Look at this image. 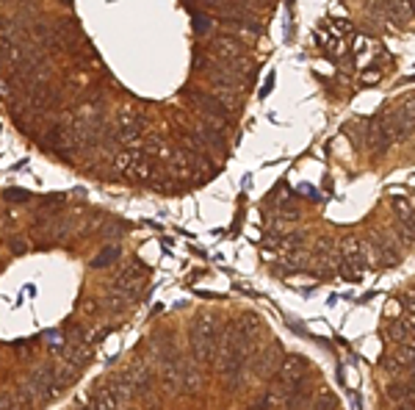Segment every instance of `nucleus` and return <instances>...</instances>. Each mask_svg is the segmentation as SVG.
<instances>
[{"label":"nucleus","instance_id":"13","mask_svg":"<svg viewBox=\"0 0 415 410\" xmlns=\"http://www.w3.org/2000/svg\"><path fill=\"white\" fill-rule=\"evenodd\" d=\"M415 333L413 327H410V321L407 319H396L390 321V327H388V338L393 341V344H404V341H410Z\"/></svg>","mask_w":415,"mask_h":410},{"label":"nucleus","instance_id":"17","mask_svg":"<svg viewBox=\"0 0 415 410\" xmlns=\"http://www.w3.org/2000/svg\"><path fill=\"white\" fill-rule=\"evenodd\" d=\"M404 311H407V305H404V297H402V300H399V297H393V300H390V302H388V308H385V314H388V316H390V319H393V316H396V314H399V316H402V314H404Z\"/></svg>","mask_w":415,"mask_h":410},{"label":"nucleus","instance_id":"9","mask_svg":"<svg viewBox=\"0 0 415 410\" xmlns=\"http://www.w3.org/2000/svg\"><path fill=\"white\" fill-rule=\"evenodd\" d=\"M211 47H213V53L219 56V61H228V58H235V56H244L241 39L232 37V34H216V37L211 39Z\"/></svg>","mask_w":415,"mask_h":410},{"label":"nucleus","instance_id":"19","mask_svg":"<svg viewBox=\"0 0 415 410\" xmlns=\"http://www.w3.org/2000/svg\"><path fill=\"white\" fill-rule=\"evenodd\" d=\"M316 408H335L338 402H335V397H329V394H324V397H319L316 402H313Z\"/></svg>","mask_w":415,"mask_h":410},{"label":"nucleus","instance_id":"18","mask_svg":"<svg viewBox=\"0 0 415 410\" xmlns=\"http://www.w3.org/2000/svg\"><path fill=\"white\" fill-rule=\"evenodd\" d=\"M194 31H197V34H208V31H211V20H208L205 14H197V17H194Z\"/></svg>","mask_w":415,"mask_h":410},{"label":"nucleus","instance_id":"16","mask_svg":"<svg viewBox=\"0 0 415 410\" xmlns=\"http://www.w3.org/2000/svg\"><path fill=\"white\" fill-rule=\"evenodd\" d=\"M396 108H399V114H402V117L415 128V94L413 97H407V100H402V105H396Z\"/></svg>","mask_w":415,"mask_h":410},{"label":"nucleus","instance_id":"12","mask_svg":"<svg viewBox=\"0 0 415 410\" xmlns=\"http://www.w3.org/2000/svg\"><path fill=\"white\" fill-rule=\"evenodd\" d=\"M252 358H255V377H266V374H272L275 371V364H277V352L275 350H269V352H252Z\"/></svg>","mask_w":415,"mask_h":410},{"label":"nucleus","instance_id":"6","mask_svg":"<svg viewBox=\"0 0 415 410\" xmlns=\"http://www.w3.org/2000/svg\"><path fill=\"white\" fill-rule=\"evenodd\" d=\"M25 391H28V397L50 399V397L58 391V383H55V369H37V371L28 377Z\"/></svg>","mask_w":415,"mask_h":410},{"label":"nucleus","instance_id":"5","mask_svg":"<svg viewBox=\"0 0 415 410\" xmlns=\"http://www.w3.org/2000/svg\"><path fill=\"white\" fill-rule=\"evenodd\" d=\"M131 399L111 383V380H105L103 385H97L94 388V394L89 397V408H100V410H108V408H125Z\"/></svg>","mask_w":415,"mask_h":410},{"label":"nucleus","instance_id":"7","mask_svg":"<svg viewBox=\"0 0 415 410\" xmlns=\"http://www.w3.org/2000/svg\"><path fill=\"white\" fill-rule=\"evenodd\" d=\"M25 103H28V108H34V111H47V108H53V105L58 103V91L53 89L50 81L28 84V87H25Z\"/></svg>","mask_w":415,"mask_h":410},{"label":"nucleus","instance_id":"23","mask_svg":"<svg viewBox=\"0 0 415 410\" xmlns=\"http://www.w3.org/2000/svg\"><path fill=\"white\" fill-rule=\"evenodd\" d=\"M61 3H67V6H72V0H61Z\"/></svg>","mask_w":415,"mask_h":410},{"label":"nucleus","instance_id":"2","mask_svg":"<svg viewBox=\"0 0 415 410\" xmlns=\"http://www.w3.org/2000/svg\"><path fill=\"white\" fill-rule=\"evenodd\" d=\"M141 125H144V117L138 111L122 108L117 114V122H114V141L122 144V147H136L138 139H141Z\"/></svg>","mask_w":415,"mask_h":410},{"label":"nucleus","instance_id":"1","mask_svg":"<svg viewBox=\"0 0 415 410\" xmlns=\"http://www.w3.org/2000/svg\"><path fill=\"white\" fill-rule=\"evenodd\" d=\"M188 344H191V358L197 364H211L219 355V324L211 316H202L191 324L188 333Z\"/></svg>","mask_w":415,"mask_h":410},{"label":"nucleus","instance_id":"10","mask_svg":"<svg viewBox=\"0 0 415 410\" xmlns=\"http://www.w3.org/2000/svg\"><path fill=\"white\" fill-rule=\"evenodd\" d=\"M376 241H374V258H376V264H385V267H390V264H396L399 261V250L385 238V236H374Z\"/></svg>","mask_w":415,"mask_h":410},{"label":"nucleus","instance_id":"14","mask_svg":"<svg viewBox=\"0 0 415 410\" xmlns=\"http://www.w3.org/2000/svg\"><path fill=\"white\" fill-rule=\"evenodd\" d=\"M117 258H119V250H117V247H105V250H103V252H100V255H97V258L92 261V267H94V269H103V267L114 264Z\"/></svg>","mask_w":415,"mask_h":410},{"label":"nucleus","instance_id":"3","mask_svg":"<svg viewBox=\"0 0 415 410\" xmlns=\"http://www.w3.org/2000/svg\"><path fill=\"white\" fill-rule=\"evenodd\" d=\"M305 377H308V364L302 358H296V355H291L288 361H282V366L277 369V385L285 388L288 397L305 388Z\"/></svg>","mask_w":415,"mask_h":410},{"label":"nucleus","instance_id":"20","mask_svg":"<svg viewBox=\"0 0 415 410\" xmlns=\"http://www.w3.org/2000/svg\"><path fill=\"white\" fill-rule=\"evenodd\" d=\"M360 81H363V84H374V81H379V70H366V72L360 75Z\"/></svg>","mask_w":415,"mask_h":410},{"label":"nucleus","instance_id":"22","mask_svg":"<svg viewBox=\"0 0 415 410\" xmlns=\"http://www.w3.org/2000/svg\"><path fill=\"white\" fill-rule=\"evenodd\" d=\"M410 11H415V0H410Z\"/></svg>","mask_w":415,"mask_h":410},{"label":"nucleus","instance_id":"15","mask_svg":"<svg viewBox=\"0 0 415 410\" xmlns=\"http://www.w3.org/2000/svg\"><path fill=\"white\" fill-rule=\"evenodd\" d=\"M327 28H329L335 37H343V34H349V31H352V23H349V20H343V17H332V20L327 23Z\"/></svg>","mask_w":415,"mask_h":410},{"label":"nucleus","instance_id":"8","mask_svg":"<svg viewBox=\"0 0 415 410\" xmlns=\"http://www.w3.org/2000/svg\"><path fill=\"white\" fill-rule=\"evenodd\" d=\"M122 371H125V377H128L133 394H138V397L150 394V388H152V369L144 364V361H133V364L125 366Z\"/></svg>","mask_w":415,"mask_h":410},{"label":"nucleus","instance_id":"4","mask_svg":"<svg viewBox=\"0 0 415 410\" xmlns=\"http://www.w3.org/2000/svg\"><path fill=\"white\" fill-rule=\"evenodd\" d=\"M144 274H147V269H144L141 264L122 269V272L114 277L111 291H114V294H119V297H125L128 302H133L138 294L144 291Z\"/></svg>","mask_w":415,"mask_h":410},{"label":"nucleus","instance_id":"11","mask_svg":"<svg viewBox=\"0 0 415 410\" xmlns=\"http://www.w3.org/2000/svg\"><path fill=\"white\" fill-rule=\"evenodd\" d=\"M194 388H199L197 361L194 358H183V366H180V391H194Z\"/></svg>","mask_w":415,"mask_h":410},{"label":"nucleus","instance_id":"21","mask_svg":"<svg viewBox=\"0 0 415 410\" xmlns=\"http://www.w3.org/2000/svg\"><path fill=\"white\" fill-rule=\"evenodd\" d=\"M8 200H28V191H8Z\"/></svg>","mask_w":415,"mask_h":410}]
</instances>
